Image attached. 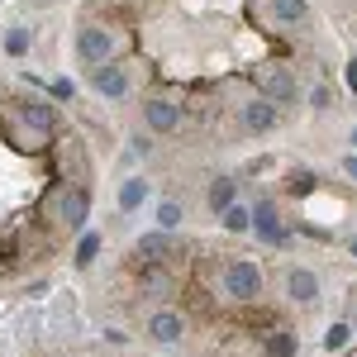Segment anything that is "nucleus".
Wrapping results in <instances>:
<instances>
[{"mask_svg": "<svg viewBox=\"0 0 357 357\" xmlns=\"http://www.w3.org/2000/svg\"><path fill=\"white\" fill-rule=\"evenodd\" d=\"M138 252H143V257H167V252H172V238H167V229H153V234H143V238H138Z\"/></svg>", "mask_w": 357, "mask_h": 357, "instance_id": "nucleus-10", "label": "nucleus"}, {"mask_svg": "<svg viewBox=\"0 0 357 357\" xmlns=\"http://www.w3.org/2000/svg\"><path fill=\"white\" fill-rule=\"evenodd\" d=\"M143 200H148V181H124V191H119V205H124V210H138V205H143Z\"/></svg>", "mask_w": 357, "mask_h": 357, "instance_id": "nucleus-14", "label": "nucleus"}, {"mask_svg": "<svg viewBox=\"0 0 357 357\" xmlns=\"http://www.w3.org/2000/svg\"><path fill=\"white\" fill-rule=\"evenodd\" d=\"M234 195H238V186H234V181H229V176H220V181H215V186H210V210H229V205H234Z\"/></svg>", "mask_w": 357, "mask_h": 357, "instance_id": "nucleus-11", "label": "nucleus"}, {"mask_svg": "<svg viewBox=\"0 0 357 357\" xmlns=\"http://www.w3.org/2000/svg\"><path fill=\"white\" fill-rule=\"evenodd\" d=\"M176 224H181V210L176 205H162L158 210V229H176Z\"/></svg>", "mask_w": 357, "mask_h": 357, "instance_id": "nucleus-21", "label": "nucleus"}, {"mask_svg": "<svg viewBox=\"0 0 357 357\" xmlns=\"http://www.w3.org/2000/svg\"><path fill=\"white\" fill-rule=\"evenodd\" d=\"M267 357H296V338L291 333H272L267 338Z\"/></svg>", "mask_w": 357, "mask_h": 357, "instance_id": "nucleus-15", "label": "nucleus"}, {"mask_svg": "<svg viewBox=\"0 0 357 357\" xmlns=\"http://www.w3.org/2000/svg\"><path fill=\"white\" fill-rule=\"evenodd\" d=\"M353 252H357V238H353Z\"/></svg>", "mask_w": 357, "mask_h": 357, "instance_id": "nucleus-24", "label": "nucleus"}, {"mask_svg": "<svg viewBox=\"0 0 357 357\" xmlns=\"http://www.w3.org/2000/svg\"><path fill=\"white\" fill-rule=\"evenodd\" d=\"M224 291H229V301H257L262 296V267L257 262H229L224 267Z\"/></svg>", "mask_w": 357, "mask_h": 357, "instance_id": "nucleus-1", "label": "nucleus"}, {"mask_svg": "<svg viewBox=\"0 0 357 357\" xmlns=\"http://www.w3.org/2000/svg\"><path fill=\"white\" fill-rule=\"evenodd\" d=\"M252 229H257V238H267V243H286V234H281V220H276V205H257L252 210Z\"/></svg>", "mask_w": 357, "mask_h": 357, "instance_id": "nucleus-5", "label": "nucleus"}, {"mask_svg": "<svg viewBox=\"0 0 357 357\" xmlns=\"http://www.w3.org/2000/svg\"><path fill=\"white\" fill-rule=\"evenodd\" d=\"M96 252H100V238H96V234H82V243H77V267H91Z\"/></svg>", "mask_w": 357, "mask_h": 357, "instance_id": "nucleus-16", "label": "nucleus"}, {"mask_svg": "<svg viewBox=\"0 0 357 357\" xmlns=\"http://www.w3.org/2000/svg\"><path fill=\"white\" fill-rule=\"evenodd\" d=\"M91 86H96L100 96H110V100H119V96L129 91V77H124L119 67H110V62H100V67H96V77H91Z\"/></svg>", "mask_w": 357, "mask_h": 357, "instance_id": "nucleus-4", "label": "nucleus"}, {"mask_svg": "<svg viewBox=\"0 0 357 357\" xmlns=\"http://www.w3.org/2000/svg\"><path fill=\"white\" fill-rule=\"evenodd\" d=\"M5 53H15V57L29 53V29H10L5 33Z\"/></svg>", "mask_w": 357, "mask_h": 357, "instance_id": "nucleus-18", "label": "nucleus"}, {"mask_svg": "<svg viewBox=\"0 0 357 357\" xmlns=\"http://www.w3.org/2000/svg\"><path fill=\"white\" fill-rule=\"evenodd\" d=\"M248 224H252L248 210H238V205H229V210H224V229H229V234H243Z\"/></svg>", "mask_w": 357, "mask_h": 357, "instance_id": "nucleus-17", "label": "nucleus"}, {"mask_svg": "<svg viewBox=\"0 0 357 357\" xmlns=\"http://www.w3.org/2000/svg\"><path fill=\"white\" fill-rule=\"evenodd\" d=\"M286 286H291V301H296V305H310L314 296H319V276L310 272V267H296Z\"/></svg>", "mask_w": 357, "mask_h": 357, "instance_id": "nucleus-8", "label": "nucleus"}, {"mask_svg": "<svg viewBox=\"0 0 357 357\" xmlns=\"http://www.w3.org/2000/svg\"><path fill=\"white\" fill-rule=\"evenodd\" d=\"M243 124L252 129V134H267V129H276V105L272 100H252L243 110Z\"/></svg>", "mask_w": 357, "mask_h": 357, "instance_id": "nucleus-9", "label": "nucleus"}, {"mask_svg": "<svg viewBox=\"0 0 357 357\" xmlns=\"http://www.w3.org/2000/svg\"><path fill=\"white\" fill-rule=\"evenodd\" d=\"M353 143H357V129H353Z\"/></svg>", "mask_w": 357, "mask_h": 357, "instance_id": "nucleus-23", "label": "nucleus"}, {"mask_svg": "<svg viewBox=\"0 0 357 357\" xmlns=\"http://www.w3.org/2000/svg\"><path fill=\"white\" fill-rule=\"evenodd\" d=\"M148 129H158V134H172L176 124H181V110L172 105V100H148Z\"/></svg>", "mask_w": 357, "mask_h": 357, "instance_id": "nucleus-6", "label": "nucleus"}, {"mask_svg": "<svg viewBox=\"0 0 357 357\" xmlns=\"http://www.w3.org/2000/svg\"><path fill=\"white\" fill-rule=\"evenodd\" d=\"M86 215H91V191L67 186L62 191V229H86Z\"/></svg>", "mask_w": 357, "mask_h": 357, "instance_id": "nucleus-3", "label": "nucleus"}, {"mask_svg": "<svg viewBox=\"0 0 357 357\" xmlns=\"http://www.w3.org/2000/svg\"><path fill=\"white\" fill-rule=\"evenodd\" d=\"M148 333H153V343H181V319L176 314H167V310H158L153 319H148Z\"/></svg>", "mask_w": 357, "mask_h": 357, "instance_id": "nucleus-7", "label": "nucleus"}, {"mask_svg": "<svg viewBox=\"0 0 357 357\" xmlns=\"http://www.w3.org/2000/svg\"><path fill=\"white\" fill-rule=\"evenodd\" d=\"M343 172H348V176L357 181V158H343Z\"/></svg>", "mask_w": 357, "mask_h": 357, "instance_id": "nucleus-22", "label": "nucleus"}, {"mask_svg": "<svg viewBox=\"0 0 357 357\" xmlns=\"http://www.w3.org/2000/svg\"><path fill=\"white\" fill-rule=\"evenodd\" d=\"M77 57H82V62H91V67H100V62H110L114 57V33L110 29H82V33H77Z\"/></svg>", "mask_w": 357, "mask_h": 357, "instance_id": "nucleus-2", "label": "nucleus"}, {"mask_svg": "<svg viewBox=\"0 0 357 357\" xmlns=\"http://www.w3.org/2000/svg\"><path fill=\"white\" fill-rule=\"evenodd\" d=\"M348 338H353V333H348V324H333V329L324 333V348H329V353H338V348H348Z\"/></svg>", "mask_w": 357, "mask_h": 357, "instance_id": "nucleus-20", "label": "nucleus"}, {"mask_svg": "<svg viewBox=\"0 0 357 357\" xmlns=\"http://www.w3.org/2000/svg\"><path fill=\"white\" fill-rule=\"evenodd\" d=\"M319 186V176L314 172H291V195H310Z\"/></svg>", "mask_w": 357, "mask_h": 357, "instance_id": "nucleus-19", "label": "nucleus"}, {"mask_svg": "<svg viewBox=\"0 0 357 357\" xmlns=\"http://www.w3.org/2000/svg\"><path fill=\"white\" fill-rule=\"evenodd\" d=\"M262 91H272L276 100H291V96H296V86H291V77H286V72H267V77H262Z\"/></svg>", "mask_w": 357, "mask_h": 357, "instance_id": "nucleus-12", "label": "nucleus"}, {"mask_svg": "<svg viewBox=\"0 0 357 357\" xmlns=\"http://www.w3.org/2000/svg\"><path fill=\"white\" fill-rule=\"evenodd\" d=\"M272 15L281 24H301L305 20V0H272Z\"/></svg>", "mask_w": 357, "mask_h": 357, "instance_id": "nucleus-13", "label": "nucleus"}]
</instances>
